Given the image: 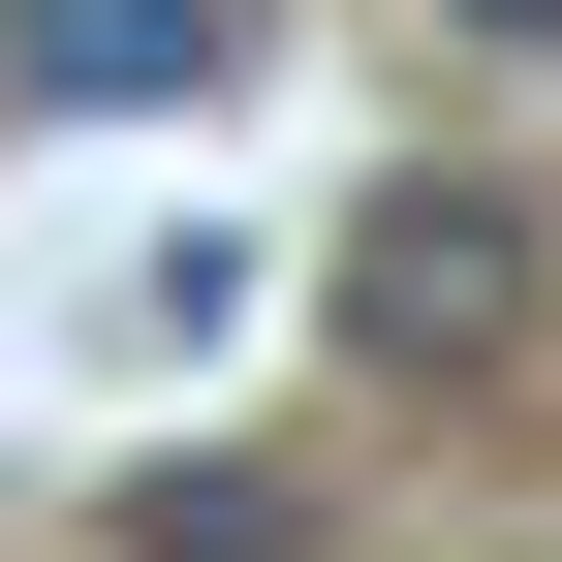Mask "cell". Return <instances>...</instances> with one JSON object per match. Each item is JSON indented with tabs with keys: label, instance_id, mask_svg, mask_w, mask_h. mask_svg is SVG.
<instances>
[{
	"label": "cell",
	"instance_id": "cell-3",
	"mask_svg": "<svg viewBox=\"0 0 562 562\" xmlns=\"http://www.w3.org/2000/svg\"><path fill=\"white\" fill-rule=\"evenodd\" d=\"M313 501H281V469H157V501H125V562H281Z\"/></svg>",
	"mask_w": 562,
	"mask_h": 562
},
{
	"label": "cell",
	"instance_id": "cell-1",
	"mask_svg": "<svg viewBox=\"0 0 562 562\" xmlns=\"http://www.w3.org/2000/svg\"><path fill=\"white\" fill-rule=\"evenodd\" d=\"M531 281H562V250H531V188H501V157H406L375 220H344V344H375V375H501Z\"/></svg>",
	"mask_w": 562,
	"mask_h": 562
},
{
	"label": "cell",
	"instance_id": "cell-4",
	"mask_svg": "<svg viewBox=\"0 0 562 562\" xmlns=\"http://www.w3.org/2000/svg\"><path fill=\"white\" fill-rule=\"evenodd\" d=\"M438 32H469V63H562V0H438Z\"/></svg>",
	"mask_w": 562,
	"mask_h": 562
},
{
	"label": "cell",
	"instance_id": "cell-2",
	"mask_svg": "<svg viewBox=\"0 0 562 562\" xmlns=\"http://www.w3.org/2000/svg\"><path fill=\"white\" fill-rule=\"evenodd\" d=\"M0 63H32V94H220L250 0H0Z\"/></svg>",
	"mask_w": 562,
	"mask_h": 562
}]
</instances>
